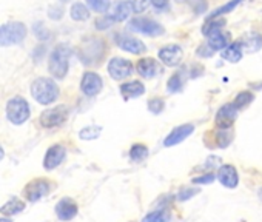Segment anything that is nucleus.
<instances>
[{
    "label": "nucleus",
    "mask_w": 262,
    "mask_h": 222,
    "mask_svg": "<svg viewBox=\"0 0 262 222\" xmlns=\"http://www.w3.org/2000/svg\"><path fill=\"white\" fill-rule=\"evenodd\" d=\"M31 94L40 105H51L59 99V86L51 77H37L31 83Z\"/></svg>",
    "instance_id": "1"
},
{
    "label": "nucleus",
    "mask_w": 262,
    "mask_h": 222,
    "mask_svg": "<svg viewBox=\"0 0 262 222\" xmlns=\"http://www.w3.org/2000/svg\"><path fill=\"white\" fill-rule=\"evenodd\" d=\"M70 56H71V48L65 43H59L51 51L48 71L54 79H63L67 76L70 68Z\"/></svg>",
    "instance_id": "2"
},
{
    "label": "nucleus",
    "mask_w": 262,
    "mask_h": 222,
    "mask_svg": "<svg viewBox=\"0 0 262 222\" xmlns=\"http://www.w3.org/2000/svg\"><path fill=\"white\" fill-rule=\"evenodd\" d=\"M31 116L30 103L22 96H14L7 103V118L14 125L25 124Z\"/></svg>",
    "instance_id": "3"
},
{
    "label": "nucleus",
    "mask_w": 262,
    "mask_h": 222,
    "mask_svg": "<svg viewBox=\"0 0 262 222\" xmlns=\"http://www.w3.org/2000/svg\"><path fill=\"white\" fill-rule=\"evenodd\" d=\"M28 31L22 22H8L0 27V47H13L25 40Z\"/></svg>",
    "instance_id": "4"
},
{
    "label": "nucleus",
    "mask_w": 262,
    "mask_h": 222,
    "mask_svg": "<svg viewBox=\"0 0 262 222\" xmlns=\"http://www.w3.org/2000/svg\"><path fill=\"white\" fill-rule=\"evenodd\" d=\"M105 51H106V48H105V42L102 39L90 37L82 43V47L79 50V57L85 65H96L99 60L103 59Z\"/></svg>",
    "instance_id": "5"
},
{
    "label": "nucleus",
    "mask_w": 262,
    "mask_h": 222,
    "mask_svg": "<svg viewBox=\"0 0 262 222\" xmlns=\"http://www.w3.org/2000/svg\"><path fill=\"white\" fill-rule=\"evenodd\" d=\"M128 28L131 31H136V33H141V34H145V36H150V37H159L165 33L164 27L161 24H158L156 20L153 19H148V17H136L129 22Z\"/></svg>",
    "instance_id": "6"
},
{
    "label": "nucleus",
    "mask_w": 262,
    "mask_h": 222,
    "mask_svg": "<svg viewBox=\"0 0 262 222\" xmlns=\"http://www.w3.org/2000/svg\"><path fill=\"white\" fill-rule=\"evenodd\" d=\"M68 119V108L65 105H57L54 108L45 109L40 115V125L43 128L60 127Z\"/></svg>",
    "instance_id": "7"
},
{
    "label": "nucleus",
    "mask_w": 262,
    "mask_h": 222,
    "mask_svg": "<svg viewBox=\"0 0 262 222\" xmlns=\"http://www.w3.org/2000/svg\"><path fill=\"white\" fill-rule=\"evenodd\" d=\"M50 190H51V182L45 177H39V179H33L31 182H28V185L24 190V194L30 202H36L42 199L43 196H47Z\"/></svg>",
    "instance_id": "8"
},
{
    "label": "nucleus",
    "mask_w": 262,
    "mask_h": 222,
    "mask_svg": "<svg viewBox=\"0 0 262 222\" xmlns=\"http://www.w3.org/2000/svg\"><path fill=\"white\" fill-rule=\"evenodd\" d=\"M237 115H239V109L234 106V103H225V105H222L217 109L216 118H214L216 127L219 130H228V128H231V125L237 119Z\"/></svg>",
    "instance_id": "9"
},
{
    "label": "nucleus",
    "mask_w": 262,
    "mask_h": 222,
    "mask_svg": "<svg viewBox=\"0 0 262 222\" xmlns=\"http://www.w3.org/2000/svg\"><path fill=\"white\" fill-rule=\"evenodd\" d=\"M108 74L114 80H123L133 74V63L123 57H113L108 63Z\"/></svg>",
    "instance_id": "10"
},
{
    "label": "nucleus",
    "mask_w": 262,
    "mask_h": 222,
    "mask_svg": "<svg viewBox=\"0 0 262 222\" xmlns=\"http://www.w3.org/2000/svg\"><path fill=\"white\" fill-rule=\"evenodd\" d=\"M102 86H103V80L102 77L94 73V71H86L83 76H82V80H80V90L85 96L88 97H93V96H97L100 91H102Z\"/></svg>",
    "instance_id": "11"
},
{
    "label": "nucleus",
    "mask_w": 262,
    "mask_h": 222,
    "mask_svg": "<svg viewBox=\"0 0 262 222\" xmlns=\"http://www.w3.org/2000/svg\"><path fill=\"white\" fill-rule=\"evenodd\" d=\"M65 156H67V148L63 145H60V144L51 145L47 150L45 158H43V167H45V170L51 171V170L57 168L63 162Z\"/></svg>",
    "instance_id": "12"
},
{
    "label": "nucleus",
    "mask_w": 262,
    "mask_h": 222,
    "mask_svg": "<svg viewBox=\"0 0 262 222\" xmlns=\"http://www.w3.org/2000/svg\"><path fill=\"white\" fill-rule=\"evenodd\" d=\"M182 57H184V51L179 45L171 43L159 50V59L167 66H178L182 62Z\"/></svg>",
    "instance_id": "13"
},
{
    "label": "nucleus",
    "mask_w": 262,
    "mask_h": 222,
    "mask_svg": "<svg viewBox=\"0 0 262 222\" xmlns=\"http://www.w3.org/2000/svg\"><path fill=\"white\" fill-rule=\"evenodd\" d=\"M194 131V125L193 124H184V125H179L176 128H173L170 131V135L164 139V145L165 147H174L181 142H184L188 136H191Z\"/></svg>",
    "instance_id": "14"
},
{
    "label": "nucleus",
    "mask_w": 262,
    "mask_h": 222,
    "mask_svg": "<svg viewBox=\"0 0 262 222\" xmlns=\"http://www.w3.org/2000/svg\"><path fill=\"white\" fill-rule=\"evenodd\" d=\"M136 70H138V73H139L142 77H145V79H153V77H156L158 74H161L162 66H161V63H159L156 59H153V57H144V59H141V60L138 62Z\"/></svg>",
    "instance_id": "15"
},
{
    "label": "nucleus",
    "mask_w": 262,
    "mask_h": 222,
    "mask_svg": "<svg viewBox=\"0 0 262 222\" xmlns=\"http://www.w3.org/2000/svg\"><path fill=\"white\" fill-rule=\"evenodd\" d=\"M217 181L225 187V188H236L239 184V176H237V170L230 165H221L217 170Z\"/></svg>",
    "instance_id": "16"
},
{
    "label": "nucleus",
    "mask_w": 262,
    "mask_h": 222,
    "mask_svg": "<svg viewBox=\"0 0 262 222\" xmlns=\"http://www.w3.org/2000/svg\"><path fill=\"white\" fill-rule=\"evenodd\" d=\"M54 210H56V214H57V217L60 220H71L73 217H76L79 207H77V204L73 199L63 197V199H60L56 204V208Z\"/></svg>",
    "instance_id": "17"
},
{
    "label": "nucleus",
    "mask_w": 262,
    "mask_h": 222,
    "mask_svg": "<svg viewBox=\"0 0 262 222\" xmlns=\"http://www.w3.org/2000/svg\"><path fill=\"white\" fill-rule=\"evenodd\" d=\"M117 45L120 50H123L129 54H142L147 51V47L142 40H139L136 37H129V36L117 37Z\"/></svg>",
    "instance_id": "18"
},
{
    "label": "nucleus",
    "mask_w": 262,
    "mask_h": 222,
    "mask_svg": "<svg viewBox=\"0 0 262 222\" xmlns=\"http://www.w3.org/2000/svg\"><path fill=\"white\" fill-rule=\"evenodd\" d=\"M144 93H145V85L139 80H131V82H125L120 85V94L125 100L136 99L142 96Z\"/></svg>",
    "instance_id": "19"
},
{
    "label": "nucleus",
    "mask_w": 262,
    "mask_h": 222,
    "mask_svg": "<svg viewBox=\"0 0 262 222\" xmlns=\"http://www.w3.org/2000/svg\"><path fill=\"white\" fill-rule=\"evenodd\" d=\"M239 42H241L242 50H245L247 53H256L262 48V36L254 31L244 34Z\"/></svg>",
    "instance_id": "20"
},
{
    "label": "nucleus",
    "mask_w": 262,
    "mask_h": 222,
    "mask_svg": "<svg viewBox=\"0 0 262 222\" xmlns=\"http://www.w3.org/2000/svg\"><path fill=\"white\" fill-rule=\"evenodd\" d=\"M207 37H208L207 45H208L213 51H222V50L230 43V37H231V34H230V33H227V31L219 30V31L213 33V34L207 36Z\"/></svg>",
    "instance_id": "21"
},
{
    "label": "nucleus",
    "mask_w": 262,
    "mask_h": 222,
    "mask_svg": "<svg viewBox=\"0 0 262 222\" xmlns=\"http://www.w3.org/2000/svg\"><path fill=\"white\" fill-rule=\"evenodd\" d=\"M242 54H244V51H242V47H241V42L239 40L237 42H233V43H228L222 50V53H221L222 59H225L230 63H237L242 59Z\"/></svg>",
    "instance_id": "22"
},
{
    "label": "nucleus",
    "mask_w": 262,
    "mask_h": 222,
    "mask_svg": "<svg viewBox=\"0 0 262 222\" xmlns=\"http://www.w3.org/2000/svg\"><path fill=\"white\" fill-rule=\"evenodd\" d=\"M135 11H133V4L129 2V0H125V2H120L117 7H116V10H114V13H113V20L114 22H125L126 19H129V16L133 14Z\"/></svg>",
    "instance_id": "23"
},
{
    "label": "nucleus",
    "mask_w": 262,
    "mask_h": 222,
    "mask_svg": "<svg viewBox=\"0 0 262 222\" xmlns=\"http://www.w3.org/2000/svg\"><path fill=\"white\" fill-rule=\"evenodd\" d=\"M24 208H25V202L20 201V199H17V197H14V199H10L5 205L0 207V213L10 217V216L19 214Z\"/></svg>",
    "instance_id": "24"
},
{
    "label": "nucleus",
    "mask_w": 262,
    "mask_h": 222,
    "mask_svg": "<svg viewBox=\"0 0 262 222\" xmlns=\"http://www.w3.org/2000/svg\"><path fill=\"white\" fill-rule=\"evenodd\" d=\"M150 151L147 148V145L144 144H135L129 150V159L133 162H144L148 158Z\"/></svg>",
    "instance_id": "25"
},
{
    "label": "nucleus",
    "mask_w": 262,
    "mask_h": 222,
    "mask_svg": "<svg viewBox=\"0 0 262 222\" xmlns=\"http://www.w3.org/2000/svg\"><path fill=\"white\" fill-rule=\"evenodd\" d=\"M225 24H227V22H225V19H222V17L207 19V22H205L204 27H202V34H204V36H210V34H213V33L222 30Z\"/></svg>",
    "instance_id": "26"
},
{
    "label": "nucleus",
    "mask_w": 262,
    "mask_h": 222,
    "mask_svg": "<svg viewBox=\"0 0 262 222\" xmlns=\"http://www.w3.org/2000/svg\"><path fill=\"white\" fill-rule=\"evenodd\" d=\"M71 19L76 20V22H85V20L90 19V10L83 4L76 2L71 7Z\"/></svg>",
    "instance_id": "27"
},
{
    "label": "nucleus",
    "mask_w": 262,
    "mask_h": 222,
    "mask_svg": "<svg viewBox=\"0 0 262 222\" xmlns=\"http://www.w3.org/2000/svg\"><path fill=\"white\" fill-rule=\"evenodd\" d=\"M100 133H102V128L99 125H88L79 131V138L82 141H93V139H97Z\"/></svg>",
    "instance_id": "28"
},
{
    "label": "nucleus",
    "mask_w": 262,
    "mask_h": 222,
    "mask_svg": "<svg viewBox=\"0 0 262 222\" xmlns=\"http://www.w3.org/2000/svg\"><path fill=\"white\" fill-rule=\"evenodd\" d=\"M86 5H88V10H93L94 13H99V14H105L110 10L111 0H86Z\"/></svg>",
    "instance_id": "29"
},
{
    "label": "nucleus",
    "mask_w": 262,
    "mask_h": 222,
    "mask_svg": "<svg viewBox=\"0 0 262 222\" xmlns=\"http://www.w3.org/2000/svg\"><path fill=\"white\" fill-rule=\"evenodd\" d=\"M142 222H170V213L167 210H155L148 213Z\"/></svg>",
    "instance_id": "30"
},
{
    "label": "nucleus",
    "mask_w": 262,
    "mask_h": 222,
    "mask_svg": "<svg viewBox=\"0 0 262 222\" xmlns=\"http://www.w3.org/2000/svg\"><path fill=\"white\" fill-rule=\"evenodd\" d=\"M253 99H254V96H253V93H250V91H241L237 96H236V99H234V106L241 111V109H244V108H247L251 102H253Z\"/></svg>",
    "instance_id": "31"
},
{
    "label": "nucleus",
    "mask_w": 262,
    "mask_h": 222,
    "mask_svg": "<svg viewBox=\"0 0 262 222\" xmlns=\"http://www.w3.org/2000/svg\"><path fill=\"white\" fill-rule=\"evenodd\" d=\"M182 86H184V76H182V73L173 74V76L168 79V82H167V90H168V93H179V91L182 90Z\"/></svg>",
    "instance_id": "32"
},
{
    "label": "nucleus",
    "mask_w": 262,
    "mask_h": 222,
    "mask_svg": "<svg viewBox=\"0 0 262 222\" xmlns=\"http://www.w3.org/2000/svg\"><path fill=\"white\" fill-rule=\"evenodd\" d=\"M239 2L241 0H230L228 4H225V5H222L221 8H217V10H214L207 19H214V17H221V16H224V14H228V13H231L237 5H239Z\"/></svg>",
    "instance_id": "33"
},
{
    "label": "nucleus",
    "mask_w": 262,
    "mask_h": 222,
    "mask_svg": "<svg viewBox=\"0 0 262 222\" xmlns=\"http://www.w3.org/2000/svg\"><path fill=\"white\" fill-rule=\"evenodd\" d=\"M231 141H233V136L230 133V128L228 130H219L216 133V144L219 148H225Z\"/></svg>",
    "instance_id": "34"
},
{
    "label": "nucleus",
    "mask_w": 262,
    "mask_h": 222,
    "mask_svg": "<svg viewBox=\"0 0 262 222\" xmlns=\"http://www.w3.org/2000/svg\"><path fill=\"white\" fill-rule=\"evenodd\" d=\"M164 108H165V102H164V99H161V97H153V99H150V100H148V109L151 111L153 115H159V113H162Z\"/></svg>",
    "instance_id": "35"
},
{
    "label": "nucleus",
    "mask_w": 262,
    "mask_h": 222,
    "mask_svg": "<svg viewBox=\"0 0 262 222\" xmlns=\"http://www.w3.org/2000/svg\"><path fill=\"white\" fill-rule=\"evenodd\" d=\"M34 34H36V37L40 39V40H47V39L50 37V31L47 30V27H45L42 22H37V24L34 25Z\"/></svg>",
    "instance_id": "36"
},
{
    "label": "nucleus",
    "mask_w": 262,
    "mask_h": 222,
    "mask_svg": "<svg viewBox=\"0 0 262 222\" xmlns=\"http://www.w3.org/2000/svg\"><path fill=\"white\" fill-rule=\"evenodd\" d=\"M48 17L51 20H60L63 17V8L60 5H51L48 8Z\"/></svg>",
    "instance_id": "37"
},
{
    "label": "nucleus",
    "mask_w": 262,
    "mask_h": 222,
    "mask_svg": "<svg viewBox=\"0 0 262 222\" xmlns=\"http://www.w3.org/2000/svg\"><path fill=\"white\" fill-rule=\"evenodd\" d=\"M199 193V188H193V187H188V188H182L178 194V199L179 201H188L190 197H193L194 194Z\"/></svg>",
    "instance_id": "38"
},
{
    "label": "nucleus",
    "mask_w": 262,
    "mask_h": 222,
    "mask_svg": "<svg viewBox=\"0 0 262 222\" xmlns=\"http://www.w3.org/2000/svg\"><path fill=\"white\" fill-rule=\"evenodd\" d=\"M113 24H114V20L111 16H103V17L96 20V28L97 30H108Z\"/></svg>",
    "instance_id": "39"
},
{
    "label": "nucleus",
    "mask_w": 262,
    "mask_h": 222,
    "mask_svg": "<svg viewBox=\"0 0 262 222\" xmlns=\"http://www.w3.org/2000/svg\"><path fill=\"white\" fill-rule=\"evenodd\" d=\"M133 11L135 13H144L150 7V0H133Z\"/></svg>",
    "instance_id": "40"
},
{
    "label": "nucleus",
    "mask_w": 262,
    "mask_h": 222,
    "mask_svg": "<svg viewBox=\"0 0 262 222\" xmlns=\"http://www.w3.org/2000/svg\"><path fill=\"white\" fill-rule=\"evenodd\" d=\"M216 179V176L213 173H205L202 176H198L193 179V184H199V185H207V184H211L213 181Z\"/></svg>",
    "instance_id": "41"
},
{
    "label": "nucleus",
    "mask_w": 262,
    "mask_h": 222,
    "mask_svg": "<svg viewBox=\"0 0 262 222\" xmlns=\"http://www.w3.org/2000/svg\"><path fill=\"white\" fill-rule=\"evenodd\" d=\"M196 54H198L199 57H211V56L214 54V51H213L208 45H201V47L198 48Z\"/></svg>",
    "instance_id": "42"
},
{
    "label": "nucleus",
    "mask_w": 262,
    "mask_h": 222,
    "mask_svg": "<svg viewBox=\"0 0 262 222\" xmlns=\"http://www.w3.org/2000/svg\"><path fill=\"white\" fill-rule=\"evenodd\" d=\"M150 4H151L156 10H159V11H165V10H168L170 0H150Z\"/></svg>",
    "instance_id": "43"
},
{
    "label": "nucleus",
    "mask_w": 262,
    "mask_h": 222,
    "mask_svg": "<svg viewBox=\"0 0 262 222\" xmlns=\"http://www.w3.org/2000/svg\"><path fill=\"white\" fill-rule=\"evenodd\" d=\"M5 158V151H4V148H2V145H0V161H2Z\"/></svg>",
    "instance_id": "44"
},
{
    "label": "nucleus",
    "mask_w": 262,
    "mask_h": 222,
    "mask_svg": "<svg viewBox=\"0 0 262 222\" xmlns=\"http://www.w3.org/2000/svg\"><path fill=\"white\" fill-rule=\"evenodd\" d=\"M0 222H13L10 217H0Z\"/></svg>",
    "instance_id": "45"
},
{
    "label": "nucleus",
    "mask_w": 262,
    "mask_h": 222,
    "mask_svg": "<svg viewBox=\"0 0 262 222\" xmlns=\"http://www.w3.org/2000/svg\"><path fill=\"white\" fill-rule=\"evenodd\" d=\"M60 2H62V4H67V2H70V0H60Z\"/></svg>",
    "instance_id": "46"
}]
</instances>
